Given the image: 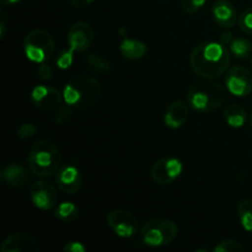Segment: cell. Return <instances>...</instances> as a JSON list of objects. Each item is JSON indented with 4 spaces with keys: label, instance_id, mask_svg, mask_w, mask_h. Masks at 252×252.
<instances>
[{
    "label": "cell",
    "instance_id": "cell-1",
    "mask_svg": "<svg viewBox=\"0 0 252 252\" xmlns=\"http://www.w3.org/2000/svg\"><path fill=\"white\" fill-rule=\"evenodd\" d=\"M189 64L192 70L201 78L217 79L228 70L230 53L220 42H202L192 51Z\"/></svg>",
    "mask_w": 252,
    "mask_h": 252
},
{
    "label": "cell",
    "instance_id": "cell-2",
    "mask_svg": "<svg viewBox=\"0 0 252 252\" xmlns=\"http://www.w3.org/2000/svg\"><path fill=\"white\" fill-rule=\"evenodd\" d=\"M100 81L89 74H79L69 79L63 89L64 102L76 110L94 107L100 100Z\"/></svg>",
    "mask_w": 252,
    "mask_h": 252
},
{
    "label": "cell",
    "instance_id": "cell-3",
    "mask_svg": "<svg viewBox=\"0 0 252 252\" xmlns=\"http://www.w3.org/2000/svg\"><path fill=\"white\" fill-rule=\"evenodd\" d=\"M228 93V89L214 79H203L189 86L187 102L198 112H213L226 102Z\"/></svg>",
    "mask_w": 252,
    "mask_h": 252
},
{
    "label": "cell",
    "instance_id": "cell-4",
    "mask_svg": "<svg viewBox=\"0 0 252 252\" xmlns=\"http://www.w3.org/2000/svg\"><path fill=\"white\" fill-rule=\"evenodd\" d=\"M27 164L33 175L49 177L54 175L61 164V152L54 142L49 139L34 143L29 152Z\"/></svg>",
    "mask_w": 252,
    "mask_h": 252
},
{
    "label": "cell",
    "instance_id": "cell-5",
    "mask_svg": "<svg viewBox=\"0 0 252 252\" xmlns=\"http://www.w3.org/2000/svg\"><path fill=\"white\" fill-rule=\"evenodd\" d=\"M179 235V228L172 220L165 218H154L148 220L140 228V238L147 246L161 248L169 245Z\"/></svg>",
    "mask_w": 252,
    "mask_h": 252
},
{
    "label": "cell",
    "instance_id": "cell-6",
    "mask_svg": "<svg viewBox=\"0 0 252 252\" xmlns=\"http://www.w3.org/2000/svg\"><path fill=\"white\" fill-rule=\"evenodd\" d=\"M54 39L48 31L36 29L30 31L24 39L25 56L29 61L41 64L48 62L54 53Z\"/></svg>",
    "mask_w": 252,
    "mask_h": 252
},
{
    "label": "cell",
    "instance_id": "cell-7",
    "mask_svg": "<svg viewBox=\"0 0 252 252\" xmlns=\"http://www.w3.org/2000/svg\"><path fill=\"white\" fill-rule=\"evenodd\" d=\"M106 220L111 230L120 238H132L138 233L137 218L126 209H113L107 214Z\"/></svg>",
    "mask_w": 252,
    "mask_h": 252
},
{
    "label": "cell",
    "instance_id": "cell-8",
    "mask_svg": "<svg viewBox=\"0 0 252 252\" xmlns=\"http://www.w3.org/2000/svg\"><path fill=\"white\" fill-rule=\"evenodd\" d=\"M225 85L234 96H248L252 93V71L245 66H234L229 69L225 76Z\"/></svg>",
    "mask_w": 252,
    "mask_h": 252
},
{
    "label": "cell",
    "instance_id": "cell-9",
    "mask_svg": "<svg viewBox=\"0 0 252 252\" xmlns=\"http://www.w3.org/2000/svg\"><path fill=\"white\" fill-rule=\"evenodd\" d=\"M182 170L184 165L181 160L176 158H164L154 162L150 175L157 184L165 186L174 182L181 175Z\"/></svg>",
    "mask_w": 252,
    "mask_h": 252
},
{
    "label": "cell",
    "instance_id": "cell-10",
    "mask_svg": "<svg viewBox=\"0 0 252 252\" xmlns=\"http://www.w3.org/2000/svg\"><path fill=\"white\" fill-rule=\"evenodd\" d=\"M30 197H31L32 203L42 211H49L54 208L58 201L57 189H54L53 185L44 180H39L32 184Z\"/></svg>",
    "mask_w": 252,
    "mask_h": 252
},
{
    "label": "cell",
    "instance_id": "cell-11",
    "mask_svg": "<svg viewBox=\"0 0 252 252\" xmlns=\"http://www.w3.org/2000/svg\"><path fill=\"white\" fill-rule=\"evenodd\" d=\"M94 37H95V33L89 22H75L71 25L68 31L69 48L74 52L86 51L93 44Z\"/></svg>",
    "mask_w": 252,
    "mask_h": 252
},
{
    "label": "cell",
    "instance_id": "cell-12",
    "mask_svg": "<svg viewBox=\"0 0 252 252\" xmlns=\"http://www.w3.org/2000/svg\"><path fill=\"white\" fill-rule=\"evenodd\" d=\"M31 102L34 107L39 108L42 111L56 110L62 103L63 94L59 93L53 86L47 85H37L31 91Z\"/></svg>",
    "mask_w": 252,
    "mask_h": 252
},
{
    "label": "cell",
    "instance_id": "cell-13",
    "mask_svg": "<svg viewBox=\"0 0 252 252\" xmlns=\"http://www.w3.org/2000/svg\"><path fill=\"white\" fill-rule=\"evenodd\" d=\"M38 250V240L26 231H19L6 236L0 248L1 252H37Z\"/></svg>",
    "mask_w": 252,
    "mask_h": 252
},
{
    "label": "cell",
    "instance_id": "cell-14",
    "mask_svg": "<svg viewBox=\"0 0 252 252\" xmlns=\"http://www.w3.org/2000/svg\"><path fill=\"white\" fill-rule=\"evenodd\" d=\"M56 181L59 189L66 194H75L76 192L80 191L81 185H83L80 171L74 165L59 169V171L57 172Z\"/></svg>",
    "mask_w": 252,
    "mask_h": 252
},
{
    "label": "cell",
    "instance_id": "cell-15",
    "mask_svg": "<svg viewBox=\"0 0 252 252\" xmlns=\"http://www.w3.org/2000/svg\"><path fill=\"white\" fill-rule=\"evenodd\" d=\"M212 16L214 21L221 27L230 29L238 22V12L235 6L229 0H218L212 7Z\"/></svg>",
    "mask_w": 252,
    "mask_h": 252
},
{
    "label": "cell",
    "instance_id": "cell-16",
    "mask_svg": "<svg viewBox=\"0 0 252 252\" xmlns=\"http://www.w3.org/2000/svg\"><path fill=\"white\" fill-rule=\"evenodd\" d=\"M30 171L22 165L12 162V164H7L2 167L1 171H0V177L10 187L20 189V187H24L29 184L30 179H31Z\"/></svg>",
    "mask_w": 252,
    "mask_h": 252
},
{
    "label": "cell",
    "instance_id": "cell-17",
    "mask_svg": "<svg viewBox=\"0 0 252 252\" xmlns=\"http://www.w3.org/2000/svg\"><path fill=\"white\" fill-rule=\"evenodd\" d=\"M189 112L186 103L181 100L174 101L169 105L164 115V123L166 127L177 129L181 128L189 121Z\"/></svg>",
    "mask_w": 252,
    "mask_h": 252
},
{
    "label": "cell",
    "instance_id": "cell-18",
    "mask_svg": "<svg viewBox=\"0 0 252 252\" xmlns=\"http://www.w3.org/2000/svg\"><path fill=\"white\" fill-rule=\"evenodd\" d=\"M120 52L126 59L138 61L147 54L148 47L145 46L144 42L139 41V39L129 38V37L125 36L120 44Z\"/></svg>",
    "mask_w": 252,
    "mask_h": 252
},
{
    "label": "cell",
    "instance_id": "cell-19",
    "mask_svg": "<svg viewBox=\"0 0 252 252\" xmlns=\"http://www.w3.org/2000/svg\"><path fill=\"white\" fill-rule=\"evenodd\" d=\"M224 118L230 127L241 128L248 121V112L241 105L230 103L224 110Z\"/></svg>",
    "mask_w": 252,
    "mask_h": 252
},
{
    "label": "cell",
    "instance_id": "cell-20",
    "mask_svg": "<svg viewBox=\"0 0 252 252\" xmlns=\"http://www.w3.org/2000/svg\"><path fill=\"white\" fill-rule=\"evenodd\" d=\"M53 214L62 223H70L79 217V207L73 202H63L54 209Z\"/></svg>",
    "mask_w": 252,
    "mask_h": 252
},
{
    "label": "cell",
    "instance_id": "cell-21",
    "mask_svg": "<svg viewBox=\"0 0 252 252\" xmlns=\"http://www.w3.org/2000/svg\"><path fill=\"white\" fill-rule=\"evenodd\" d=\"M238 216L243 228L252 234V199H243L238 204Z\"/></svg>",
    "mask_w": 252,
    "mask_h": 252
},
{
    "label": "cell",
    "instance_id": "cell-22",
    "mask_svg": "<svg viewBox=\"0 0 252 252\" xmlns=\"http://www.w3.org/2000/svg\"><path fill=\"white\" fill-rule=\"evenodd\" d=\"M229 48L236 58L245 59L252 53V42L246 38H234Z\"/></svg>",
    "mask_w": 252,
    "mask_h": 252
},
{
    "label": "cell",
    "instance_id": "cell-23",
    "mask_svg": "<svg viewBox=\"0 0 252 252\" xmlns=\"http://www.w3.org/2000/svg\"><path fill=\"white\" fill-rule=\"evenodd\" d=\"M86 62L89 64V68L94 71V73H106L110 70L111 63L106 58L98 54H90L86 58Z\"/></svg>",
    "mask_w": 252,
    "mask_h": 252
},
{
    "label": "cell",
    "instance_id": "cell-24",
    "mask_svg": "<svg viewBox=\"0 0 252 252\" xmlns=\"http://www.w3.org/2000/svg\"><path fill=\"white\" fill-rule=\"evenodd\" d=\"M71 113H73V107L68 103L64 102V105H59L58 107L56 108V112H54V123L57 126H63L68 122L71 118Z\"/></svg>",
    "mask_w": 252,
    "mask_h": 252
},
{
    "label": "cell",
    "instance_id": "cell-25",
    "mask_svg": "<svg viewBox=\"0 0 252 252\" xmlns=\"http://www.w3.org/2000/svg\"><path fill=\"white\" fill-rule=\"evenodd\" d=\"M238 25L243 32L252 34V6L244 10L238 19Z\"/></svg>",
    "mask_w": 252,
    "mask_h": 252
},
{
    "label": "cell",
    "instance_id": "cell-26",
    "mask_svg": "<svg viewBox=\"0 0 252 252\" xmlns=\"http://www.w3.org/2000/svg\"><path fill=\"white\" fill-rule=\"evenodd\" d=\"M245 248L235 240H223L213 249L214 252H243Z\"/></svg>",
    "mask_w": 252,
    "mask_h": 252
},
{
    "label": "cell",
    "instance_id": "cell-27",
    "mask_svg": "<svg viewBox=\"0 0 252 252\" xmlns=\"http://www.w3.org/2000/svg\"><path fill=\"white\" fill-rule=\"evenodd\" d=\"M74 53L75 52L71 51L70 48L63 49L57 58V66L62 70H66V69L70 68L74 61Z\"/></svg>",
    "mask_w": 252,
    "mask_h": 252
},
{
    "label": "cell",
    "instance_id": "cell-28",
    "mask_svg": "<svg viewBox=\"0 0 252 252\" xmlns=\"http://www.w3.org/2000/svg\"><path fill=\"white\" fill-rule=\"evenodd\" d=\"M207 0H181L182 9L187 14H194L204 6Z\"/></svg>",
    "mask_w": 252,
    "mask_h": 252
},
{
    "label": "cell",
    "instance_id": "cell-29",
    "mask_svg": "<svg viewBox=\"0 0 252 252\" xmlns=\"http://www.w3.org/2000/svg\"><path fill=\"white\" fill-rule=\"evenodd\" d=\"M37 130H38V128H37L34 123H24L17 129V137L20 139H27V138L33 137L37 133Z\"/></svg>",
    "mask_w": 252,
    "mask_h": 252
},
{
    "label": "cell",
    "instance_id": "cell-30",
    "mask_svg": "<svg viewBox=\"0 0 252 252\" xmlns=\"http://www.w3.org/2000/svg\"><path fill=\"white\" fill-rule=\"evenodd\" d=\"M37 75H38V78L41 79V80L47 81L49 80V79H52L53 70H52L51 65H49L47 62H44V63L39 64L38 68H37Z\"/></svg>",
    "mask_w": 252,
    "mask_h": 252
},
{
    "label": "cell",
    "instance_id": "cell-31",
    "mask_svg": "<svg viewBox=\"0 0 252 252\" xmlns=\"http://www.w3.org/2000/svg\"><path fill=\"white\" fill-rule=\"evenodd\" d=\"M64 252H85L86 246L80 241H69L63 246Z\"/></svg>",
    "mask_w": 252,
    "mask_h": 252
},
{
    "label": "cell",
    "instance_id": "cell-32",
    "mask_svg": "<svg viewBox=\"0 0 252 252\" xmlns=\"http://www.w3.org/2000/svg\"><path fill=\"white\" fill-rule=\"evenodd\" d=\"M95 0H71V5L76 9H83V7L91 5Z\"/></svg>",
    "mask_w": 252,
    "mask_h": 252
},
{
    "label": "cell",
    "instance_id": "cell-33",
    "mask_svg": "<svg viewBox=\"0 0 252 252\" xmlns=\"http://www.w3.org/2000/svg\"><path fill=\"white\" fill-rule=\"evenodd\" d=\"M233 33L231 32H223L220 36V43L224 44V46H230V43L233 42Z\"/></svg>",
    "mask_w": 252,
    "mask_h": 252
},
{
    "label": "cell",
    "instance_id": "cell-34",
    "mask_svg": "<svg viewBox=\"0 0 252 252\" xmlns=\"http://www.w3.org/2000/svg\"><path fill=\"white\" fill-rule=\"evenodd\" d=\"M20 0H0V2H1L2 5H14V4H17Z\"/></svg>",
    "mask_w": 252,
    "mask_h": 252
},
{
    "label": "cell",
    "instance_id": "cell-35",
    "mask_svg": "<svg viewBox=\"0 0 252 252\" xmlns=\"http://www.w3.org/2000/svg\"><path fill=\"white\" fill-rule=\"evenodd\" d=\"M0 29H1V39L5 37V24L4 21H1V24H0Z\"/></svg>",
    "mask_w": 252,
    "mask_h": 252
},
{
    "label": "cell",
    "instance_id": "cell-36",
    "mask_svg": "<svg viewBox=\"0 0 252 252\" xmlns=\"http://www.w3.org/2000/svg\"><path fill=\"white\" fill-rule=\"evenodd\" d=\"M251 126H252V116H251Z\"/></svg>",
    "mask_w": 252,
    "mask_h": 252
},
{
    "label": "cell",
    "instance_id": "cell-37",
    "mask_svg": "<svg viewBox=\"0 0 252 252\" xmlns=\"http://www.w3.org/2000/svg\"><path fill=\"white\" fill-rule=\"evenodd\" d=\"M251 66H252V59H251Z\"/></svg>",
    "mask_w": 252,
    "mask_h": 252
}]
</instances>
